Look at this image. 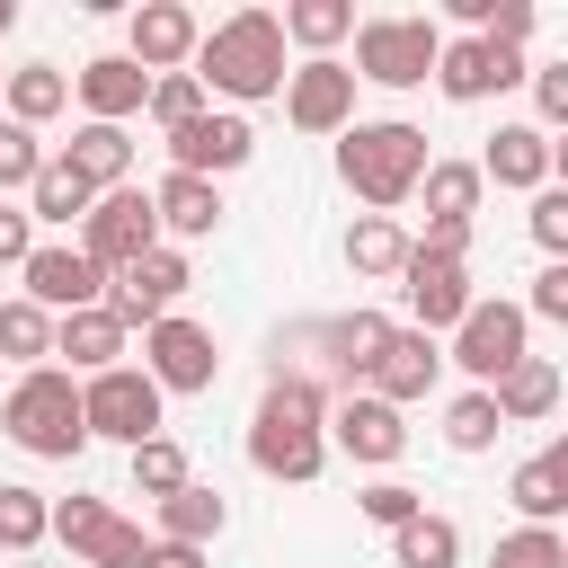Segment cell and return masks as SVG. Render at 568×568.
Masks as SVG:
<instances>
[{
    "label": "cell",
    "mask_w": 568,
    "mask_h": 568,
    "mask_svg": "<svg viewBox=\"0 0 568 568\" xmlns=\"http://www.w3.org/2000/svg\"><path fill=\"white\" fill-rule=\"evenodd\" d=\"M80 426L89 435H106V444H151L160 435V382L142 373V364H106V373H89L80 382Z\"/></svg>",
    "instance_id": "6"
},
{
    "label": "cell",
    "mask_w": 568,
    "mask_h": 568,
    "mask_svg": "<svg viewBox=\"0 0 568 568\" xmlns=\"http://www.w3.org/2000/svg\"><path fill=\"white\" fill-rule=\"evenodd\" d=\"M515 311H524V320H568V257H550V266L532 275V293H524Z\"/></svg>",
    "instance_id": "43"
},
{
    "label": "cell",
    "mask_w": 568,
    "mask_h": 568,
    "mask_svg": "<svg viewBox=\"0 0 568 568\" xmlns=\"http://www.w3.org/2000/svg\"><path fill=\"white\" fill-rule=\"evenodd\" d=\"M0 355H9V364H27V373H36V364H53V320H44L36 302H0Z\"/></svg>",
    "instance_id": "35"
},
{
    "label": "cell",
    "mask_w": 568,
    "mask_h": 568,
    "mask_svg": "<svg viewBox=\"0 0 568 568\" xmlns=\"http://www.w3.org/2000/svg\"><path fill=\"white\" fill-rule=\"evenodd\" d=\"M399 293H408V328L417 337H444L479 293H470V266H453V257H399Z\"/></svg>",
    "instance_id": "16"
},
{
    "label": "cell",
    "mask_w": 568,
    "mask_h": 568,
    "mask_svg": "<svg viewBox=\"0 0 568 568\" xmlns=\"http://www.w3.org/2000/svg\"><path fill=\"white\" fill-rule=\"evenodd\" d=\"M0 80H9V71H0Z\"/></svg>",
    "instance_id": "51"
},
{
    "label": "cell",
    "mask_w": 568,
    "mask_h": 568,
    "mask_svg": "<svg viewBox=\"0 0 568 568\" xmlns=\"http://www.w3.org/2000/svg\"><path fill=\"white\" fill-rule=\"evenodd\" d=\"M532 80V133H559L568 124V62H524Z\"/></svg>",
    "instance_id": "41"
},
{
    "label": "cell",
    "mask_w": 568,
    "mask_h": 568,
    "mask_svg": "<svg viewBox=\"0 0 568 568\" xmlns=\"http://www.w3.org/2000/svg\"><path fill=\"white\" fill-rule=\"evenodd\" d=\"M435 382H444V346H435V337H417V328H390V346H382V355H373V373H364V390H373L382 408H417Z\"/></svg>",
    "instance_id": "18"
},
{
    "label": "cell",
    "mask_w": 568,
    "mask_h": 568,
    "mask_svg": "<svg viewBox=\"0 0 568 568\" xmlns=\"http://www.w3.org/2000/svg\"><path fill=\"white\" fill-rule=\"evenodd\" d=\"M0 426H9V444H18V453H36V462H80V453H89V426H80V382H71L62 364L18 373V390L0 399Z\"/></svg>",
    "instance_id": "4"
},
{
    "label": "cell",
    "mask_w": 568,
    "mask_h": 568,
    "mask_svg": "<svg viewBox=\"0 0 568 568\" xmlns=\"http://www.w3.org/2000/svg\"><path fill=\"white\" fill-rule=\"evenodd\" d=\"M53 160H71L98 195H106V186H133V133H124V124H80Z\"/></svg>",
    "instance_id": "26"
},
{
    "label": "cell",
    "mask_w": 568,
    "mask_h": 568,
    "mask_svg": "<svg viewBox=\"0 0 568 568\" xmlns=\"http://www.w3.org/2000/svg\"><path fill=\"white\" fill-rule=\"evenodd\" d=\"M524 355H532V320H524L515 302H488V293L453 320V346H444V364H462L470 390H488V382H497L506 364H524Z\"/></svg>",
    "instance_id": "8"
},
{
    "label": "cell",
    "mask_w": 568,
    "mask_h": 568,
    "mask_svg": "<svg viewBox=\"0 0 568 568\" xmlns=\"http://www.w3.org/2000/svg\"><path fill=\"white\" fill-rule=\"evenodd\" d=\"M142 373L160 382V399H169V390H213V382H222V346H213L204 320L169 311V320L142 328Z\"/></svg>",
    "instance_id": "9"
},
{
    "label": "cell",
    "mask_w": 568,
    "mask_h": 568,
    "mask_svg": "<svg viewBox=\"0 0 568 568\" xmlns=\"http://www.w3.org/2000/svg\"><path fill=\"white\" fill-rule=\"evenodd\" d=\"M284 44H302L311 62H328L346 36H355V0H284Z\"/></svg>",
    "instance_id": "28"
},
{
    "label": "cell",
    "mask_w": 568,
    "mask_h": 568,
    "mask_svg": "<svg viewBox=\"0 0 568 568\" xmlns=\"http://www.w3.org/2000/svg\"><path fill=\"white\" fill-rule=\"evenodd\" d=\"M186 284H195L186 248H169V240H160V248H142L124 275H106V293H98V302H106L124 328H151V320H169V311H178V293H186Z\"/></svg>",
    "instance_id": "10"
},
{
    "label": "cell",
    "mask_w": 568,
    "mask_h": 568,
    "mask_svg": "<svg viewBox=\"0 0 568 568\" xmlns=\"http://www.w3.org/2000/svg\"><path fill=\"white\" fill-rule=\"evenodd\" d=\"M186 71H195L204 98H231V115L275 98L284 89V27H275V9H231L222 27H204Z\"/></svg>",
    "instance_id": "2"
},
{
    "label": "cell",
    "mask_w": 568,
    "mask_h": 568,
    "mask_svg": "<svg viewBox=\"0 0 568 568\" xmlns=\"http://www.w3.org/2000/svg\"><path fill=\"white\" fill-rule=\"evenodd\" d=\"M142 568H204V550H186V541H151Z\"/></svg>",
    "instance_id": "49"
},
{
    "label": "cell",
    "mask_w": 568,
    "mask_h": 568,
    "mask_svg": "<svg viewBox=\"0 0 568 568\" xmlns=\"http://www.w3.org/2000/svg\"><path fill=\"white\" fill-rule=\"evenodd\" d=\"M470 169H479V186L541 195V186H550V169H559V142H550V133H532V124H497V133H488V151H479Z\"/></svg>",
    "instance_id": "19"
},
{
    "label": "cell",
    "mask_w": 568,
    "mask_h": 568,
    "mask_svg": "<svg viewBox=\"0 0 568 568\" xmlns=\"http://www.w3.org/2000/svg\"><path fill=\"white\" fill-rule=\"evenodd\" d=\"M0 106H9V124H27V133H36V124H53V115L71 106V80H62L53 62H27V71H9V80H0Z\"/></svg>",
    "instance_id": "30"
},
{
    "label": "cell",
    "mask_w": 568,
    "mask_h": 568,
    "mask_svg": "<svg viewBox=\"0 0 568 568\" xmlns=\"http://www.w3.org/2000/svg\"><path fill=\"white\" fill-rule=\"evenodd\" d=\"M89 204H98V186H89L71 160L44 151V169H36V186H27V222H36V231H80Z\"/></svg>",
    "instance_id": "24"
},
{
    "label": "cell",
    "mask_w": 568,
    "mask_h": 568,
    "mask_svg": "<svg viewBox=\"0 0 568 568\" xmlns=\"http://www.w3.org/2000/svg\"><path fill=\"white\" fill-rule=\"evenodd\" d=\"M106 293V275L71 248V240H36L27 248V266H18V302H36L44 320H71V311H89Z\"/></svg>",
    "instance_id": "11"
},
{
    "label": "cell",
    "mask_w": 568,
    "mask_h": 568,
    "mask_svg": "<svg viewBox=\"0 0 568 568\" xmlns=\"http://www.w3.org/2000/svg\"><path fill=\"white\" fill-rule=\"evenodd\" d=\"M399 257H408V231H399L390 213H355V231H346V266H355L364 284H390Z\"/></svg>",
    "instance_id": "31"
},
{
    "label": "cell",
    "mask_w": 568,
    "mask_h": 568,
    "mask_svg": "<svg viewBox=\"0 0 568 568\" xmlns=\"http://www.w3.org/2000/svg\"><path fill=\"white\" fill-rule=\"evenodd\" d=\"M435 18H355V80L373 89H426L435 80Z\"/></svg>",
    "instance_id": "5"
},
{
    "label": "cell",
    "mask_w": 568,
    "mask_h": 568,
    "mask_svg": "<svg viewBox=\"0 0 568 568\" xmlns=\"http://www.w3.org/2000/svg\"><path fill=\"white\" fill-rule=\"evenodd\" d=\"M479 36H488V44H506V53H524V36H532V0H488Z\"/></svg>",
    "instance_id": "45"
},
{
    "label": "cell",
    "mask_w": 568,
    "mask_h": 568,
    "mask_svg": "<svg viewBox=\"0 0 568 568\" xmlns=\"http://www.w3.org/2000/svg\"><path fill=\"white\" fill-rule=\"evenodd\" d=\"M524 80V53H506V44H488V36H444L435 44V89L453 98V106H479V98H497V89H515Z\"/></svg>",
    "instance_id": "15"
},
{
    "label": "cell",
    "mask_w": 568,
    "mask_h": 568,
    "mask_svg": "<svg viewBox=\"0 0 568 568\" xmlns=\"http://www.w3.org/2000/svg\"><path fill=\"white\" fill-rule=\"evenodd\" d=\"M390 568H462V524L417 506L399 532H390Z\"/></svg>",
    "instance_id": "29"
},
{
    "label": "cell",
    "mask_w": 568,
    "mask_h": 568,
    "mask_svg": "<svg viewBox=\"0 0 568 568\" xmlns=\"http://www.w3.org/2000/svg\"><path fill=\"white\" fill-rule=\"evenodd\" d=\"M142 559H151V532H142V524H124V515H115V524H106V541L89 550V568H142Z\"/></svg>",
    "instance_id": "44"
},
{
    "label": "cell",
    "mask_w": 568,
    "mask_h": 568,
    "mask_svg": "<svg viewBox=\"0 0 568 568\" xmlns=\"http://www.w3.org/2000/svg\"><path fill=\"white\" fill-rule=\"evenodd\" d=\"M27 248H36V222H27V204L0 195V266H27Z\"/></svg>",
    "instance_id": "48"
},
{
    "label": "cell",
    "mask_w": 568,
    "mask_h": 568,
    "mask_svg": "<svg viewBox=\"0 0 568 568\" xmlns=\"http://www.w3.org/2000/svg\"><path fill=\"white\" fill-rule=\"evenodd\" d=\"M124 346H133V328L106 311V302H89V311H71V320H53V355H62V373H106V364H124Z\"/></svg>",
    "instance_id": "21"
},
{
    "label": "cell",
    "mask_w": 568,
    "mask_h": 568,
    "mask_svg": "<svg viewBox=\"0 0 568 568\" xmlns=\"http://www.w3.org/2000/svg\"><path fill=\"white\" fill-rule=\"evenodd\" d=\"M36 169H44V142H36L27 124H9V115H0V195H27V186H36Z\"/></svg>",
    "instance_id": "40"
},
{
    "label": "cell",
    "mask_w": 568,
    "mask_h": 568,
    "mask_svg": "<svg viewBox=\"0 0 568 568\" xmlns=\"http://www.w3.org/2000/svg\"><path fill=\"white\" fill-rule=\"evenodd\" d=\"M488 399H497V426H541L559 408V364L550 355H524V364H506L488 382Z\"/></svg>",
    "instance_id": "23"
},
{
    "label": "cell",
    "mask_w": 568,
    "mask_h": 568,
    "mask_svg": "<svg viewBox=\"0 0 568 568\" xmlns=\"http://www.w3.org/2000/svg\"><path fill=\"white\" fill-rule=\"evenodd\" d=\"M195 36H204V18H195L186 0H142L133 27H124V62H142L151 80H160V71H186V62H195Z\"/></svg>",
    "instance_id": "17"
},
{
    "label": "cell",
    "mask_w": 568,
    "mask_h": 568,
    "mask_svg": "<svg viewBox=\"0 0 568 568\" xmlns=\"http://www.w3.org/2000/svg\"><path fill=\"white\" fill-rule=\"evenodd\" d=\"M417 195H426V222H470L488 186H479V169H470V160H426Z\"/></svg>",
    "instance_id": "32"
},
{
    "label": "cell",
    "mask_w": 568,
    "mask_h": 568,
    "mask_svg": "<svg viewBox=\"0 0 568 568\" xmlns=\"http://www.w3.org/2000/svg\"><path fill=\"white\" fill-rule=\"evenodd\" d=\"M506 497H515V515H524V524H559V515H568V435H559V444H541V453L506 479Z\"/></svg>",
    "instance_id": "25"
},
{
    "label": "cell",
    "mask_w": 568,
    "mask_h": 568,
    "mask_svg": "<svg viewBox=\"0 0 568 568\" xmlns=\"http://www.w3.org/2000/svg\"><path fill=\"white\" fill-rule=\"evenodd\" d=\"M426 133L417 124H399V115H355L346 133H337V178H346V195L355 204H373V213H399L408 195H417V178H426Z\"/></svg>",
    "instance_id": "3"
},
{
    "label": "cell",
    "mask_w": 568,
    "mask_h": 568,
    "mask_svg": "<svg viewBox=\"0 0 568 568\" xmlns=\"http://www.w3.org/2000/svg\"><path fill=\"white\" fill-rule=\"evenodd\" d=\"M320 417H328V390H320V382H302V373H266L257 417H248V462H257L266 479H284V488H311V479L328 470V435H320Z\"/></svg>",
    "instance_id": "1"
},
{
    "label": "cell",
    "mask_w": 568,
    "mask_h": 568,
    "mask_svg": "<svg viewBox=\"0 0 568 568\" xmlns=\"http://www.w3.org/2000/svg\"><path fill=\"white\" fill-rule=\"evenodd\" d=\"M222 524H231V497H222V488H204V479H186L178 497H160V541L213 550V541H222Z\"/></svg>",
    "instance_id": "27"
},
{
    "label": "cell",
    "mask_w": 568,
    "mask_h": 568,
    "mask_svg": "<svg viewBox=\"0 0 568 568\" xmlns=\"http://www.w3.org/2000/svg\"><path fill=\"white\" fill-rule=\"evenodd\" d=\"M98 275H124L142 248H160V222H151V186H106L89 213H80V240H71Z\"/></svg>",
    "instance_id": "7"
},
{
    "label": "cell",
    "mask_w": 568,
    "mask_h": 568,
    "mask_svg": "<svg viewBox=\"0 0 568 568\" xmlns=\"http://www.w3.org/2000/svg\"><path fill=\"white\" fill-rule=\"evenodd\" d=\"M186 479H195V470H186V444H178V435L133 444V497H151V506H160V497H178Z\"/></svg>",
    "instance_id": "33"
},
{
    "label": "cell",
    "mask_w": 568,
    "mask_h": 568,
    "mask_svg": "<svg viewBox=\"0 0 568 568\" xmlns=\"http://www.w3.org/2000/svg\"><path fill=\"white\" fill-rule=\"evenodd\" d=\"M106 524H115V506H106V497H53V524H44V541H62L71 559H89V550L106 541Z\"/></svg>",
    "instance_id": "34"
},
{
    "label": "cell",
    "mask_w": 568,
    "mask_h": 568,
    "mask_svg": "<svg viewBox=\"0 0 568 568\" xmlns=\"http://www.w3.org/2000/svg\"><path fill=\"white\" fill-rule=\"evenodd\" d=\"M417 257H453V266H470V222H426V240H408Z\"/></svg>",
    "instance_id": "47"
},
{
    "label": "cell",
    "mask_w": 568,
    "mask_h": 568,
    "mask_svg": "<svg viewBox=\"0 0 568 568\" xmlns=\"http://www.w3.org/2000/svg\"><path fill=\"white\" fill-rule=\"evenodd\" d=\"M204 106H213V98L195 89V71H160V80H151V98H142V115H151L160 133H178V124H195Z\"/></svg>",
    "instance_id": "38"
},
{
    "label": "cell",
    "mask_w": 568,
    "mask_h": 568,
    "mask_svg": "<svg viewBox=\"0 0 568 568\" xmlns=\"http://www.w3.org/2000/svg\"><path fill=\"white\" fill-rule=\"evenodd\" d=\"M9 27H18V0H0V36H9Z\"/></svg>",
    "instance_id": "50"
},
{
    "label": "cell",
    "mask_w": 568,
    "mask_h": 568,
    "mask_svg": "<svg viewBox=\"0 0 568 568\" xmlns=\"http://www.w3.org/2000/svg\"><path fill=\"white\" fill-rule=\"evenodd\" d=\"M275 98H284V124H293V133H346V124H355V71H346L337 53H328V62H293Z\"/></svg>",
    "instance_id": "14"
},
{
    "label": "cell",
    "mask_w": 568,
    "mask_h": 568,
    "mask_svg": "<svg viewBox=\"0 0 568 568\" xmlns=\"http://www.w3.org/2000/svg\"><path fill=\"white\" fill-rule=\"evenodd\" d=\"M488 568H568V532L559 524H515V532H497Z\"/></svg>",
    "instance_id": "37"
},
{
    "label": "cell",
    "mask_w": 568,
    "mask_h": 568,
    "mask_svg": "<svg viewBox=\"0 0 568 568\" xmlns=\"http://www.w3.org/2000/svg\"><path fill=\"white\" fill-rule=\"evenodd\" d=\"M355 506H364V515H373V524H382V532H399V524H408V515H417V506H426V497H417V488H408V479H373V488H364V497H355Z\"/></svg>",
    "instance_id": "42"
},
{
    "label": "cell",
    "mask_w": 568,
    "mask_h": 568,
    "mask_svg": "<svg viewBox=\"0 0 568 568\" xmlns=\"http://www.w3.org/2000/svg\"><path fill=\"white\" fill-rule=\"evenodd\" d=\"M71 98H80V124H124V115H142L151 71H142V62H124V53H98V62H80V71H71Z\"/></svg>",
    "instance_id": "20"
},
{
    "label": "cell",
    "mask_w": 568,
    "mask_h": 568,
    "mask_svg": "<svg viewBox=\"0 0 568 568\" xmlns=\"http://www.w3.org/2000/svg\"><path fill=\"white\" fill-rule=\"evenodd\" d=\"M44 524H53V497L44 488H0V550H44Z\"/></svg>",
    "instance_id": "36"
},
{
    "label": "cell",
    "mask_w": 568,
    "mask_h": 568,
    "mask_svg": "<svg viewBox=\"0 0 568 568\" xmlns=\"http://www.w3.org/2000/svg\"><path fill=\"white\" fill-rule=\"evenodd\" d=\"M497 435H506V426H497V399H488V390H462V399L444 408V444H453V453H488Z\"/></svg>",
    "instance_id": "39"
},
{
    "label": "cell",
    "mask_w": 568,
    "mask_h": 568,
    "mask_svg": "<svg viewBox=\"0 0 568 568\" xmlns=\"http://www.w3.org/2000/svg\"><path fill=\"white\" fill-rule=\"evenodd\" d=\"M320 435H328V453H346V462H364V470H390V462L408 453L399 408H382L373 390H337L328 417H320Z\"/></svg>",
    "instance_id": "12"
},
{
    "label": "cell",
    "mask_w": 568,
    "mask_h": 568,
    "mask_svg": "<svg viewBox=\"0 0 568 568\" xmlns=\"http://www.w3.org/2000/svg\"><path fill=\"white\" fill-rule=\"evenodd\" d=\"M151 222H160V240H169V248H178V240H213V231H222V186H213V178H178V169H169V178L151 186Z\"/></svg>",
    "instance_id": "22"
},
{
    "label": "cell",
    "mask_w": 568,
    "mask_h": 568,
    "mask_svg": "<svg viewBox=\"0 0 568 568\" xmlns=\"http://www.w3.org/2000/svg\"><path fill=\"white\" fill-rule=\"evenodd\" d=\"M532 240H541L550 257H568V186H541V195H532Z\"/></svg>",
    "instance_id": "46"
},
{
    "label": "cell",
    "mask_w": 568,
    "mask_h": 568,
    "mask_svg": "<svg viewBox=\"0 0 568 568\" xmlns=\"http://www.w3.org/2000/svg\"><path fill=\"white\" fill-rule=\"evenodd\" d=\"M169 142V169L178 178H231V169H248V151H257V133H248V115H231V106H204L195 124H178V133H160Z\"/></svg>",
    "instance_id": "13"
}]
</instances>
